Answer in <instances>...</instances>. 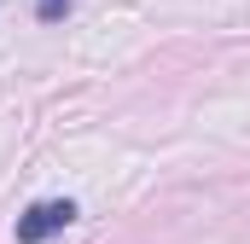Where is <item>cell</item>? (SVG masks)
Masks as SVG:
<instances>
[{"label": "cell", "mask_w": 250, "mask_h": 244, "mask_svg": "<svg viewBox=\"0 0 250 244\" xmlns=\"http://www.w3.org/2000/svg\"><path fill=\"white\" fill-rule=\"evenodd\" d=\"M70 221H76V203L70 198H41V203H29L18 215V244H47V239H59Z\"/></svg>", "instance_id": "obj_1"}, {"label": "cell", "mask_w": 250, "mask_h": 244, "mask_svg": "<svg viewBox=\"0 0 250 244\" xmlns=\"http://www.w3.org/2000/svg\"><path fill=\"white\" fill-rule=\"evenodd\" d=\"M64 12H70V0H35V18L41 23H64Z\"/></svg>", "instance_id": "obj_2"}]
</instances>
